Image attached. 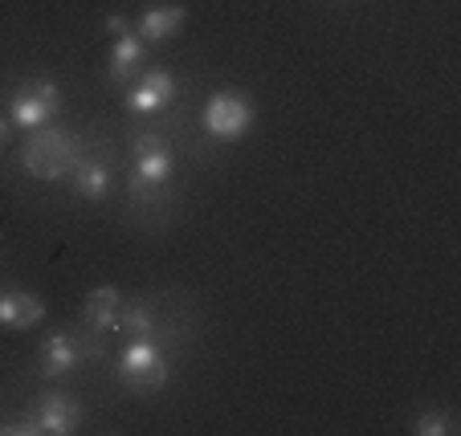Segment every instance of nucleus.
I'll return each mask as SVG.
<instances>
[{
  "label": "nucleus",
  "mask_w": 461,
  "mask_h": 436,
  "mask_svg": "<svg viewBox=\"0 0 461 436\" xmlns=\"http://www.w3.org/2000/svg\"><path fill=\"white\" fill-rule=\"evenodd\" d=\"M78 139L58 127H41V131H29V139L21 143V167L37 180L53 183V180H66L78 164Z\"/></svg>",
  "instance_id": "1"
},
{
  "label": "nucleus",
  "mask_w": 461,
  "mask_h": 436,
  "mask_svg": "<svg viewBox=\"0 0 461 436\" xmlns=\"http://www.w3.org/2000/svg\"><path fill=\"white\" fill-rule=\"evenodd\" d=\"M172 376V367H167L164 351L156 347V339H127L119 355V379L131 387V392H159Z\"/></svg>",
  "instance_id": "2"
},
{
  "label": "nucleus",
  "mask_w": 461,
  "mask_h": 436,
  "mask_svg": "<svg viewBox=\"0 0 461 436\" xmlns=\"http://www.w3.org/2000/svg\"><path fill=\"white\" fill-rule=\"evenodd\" d=\"M201 122H204V131H209L212 139H221V143L245 139V135H249V127H253L249 94H241V90H217V94L204 102Z\"/></svg>",
  "instance_id": "3"
},
{
  "label": "nucleus",
  "mask_w": 461,
  "mask_h": 436,
  "mask_svg": "<svg viewBox=\"0 0 461 436\" xmlns=\"http://www.w3.org/2000/svg\"><path fill=\"white\" fill-rule=\"evenodd\" d=\"M61 111V86L50 78L41 82H25V86L13 90V102H9V114L17 122L21 131H41L58 119Z\"/></svg>",
  "instance_id": "4"
},
{
  "label": "nucleus",
  "mask_w": 461,
  "mask_h": 436,
  "mask_svg": "<svg viewBox=\"0 0 461 436\" xmlns=\"http://www.w3.org/2000/svg\"><path fill=\"white\" fill-rule=\"evenodd\" d=\"M172 175H176L172 147H167L156 131L140 135V139H135V175H131V188L140 196H151L156 188H164Z\"/></svg>",
  "instance_id": "5"
},
{
  "label": "nucleus",
  "mask_w": 461,
  "mask_h": 436,
  "mask_svg": "<svg viewBox=\"0 0 461 436\" xmlns=\"http://www.w3.org/2000/svg\"><path fill=\"white\" fill-rule=\"evenodd\" d=\"M176 102V78L167 70H148L140 78V86L127 90V111L140 114V119H151V114L167 111Z\"/></svg>",
  "instance_id": "6"
},
{
  "label": "nucleus",
  "mask_w": 461,
  "mask_h": 436,
  "mask_svg": "<svg viewBox=\"0 0 461 436\" xmlns=\"http://www.w3.org/2000/svg\"><path fill=\"white\" fill-rule=\"evenodd\" d=\"M33 416H37V424H41V436H70V432H78L82 408H78V400H70V396L50 392L37 400Z\"/></svg>",
  "instance_id": "7"
},
{
  "label": "nucleus",
  "mask_w": 461,
  "mask_h": 436,
  "mask_svg": "<svg viewBox=\"0 0 461 436\" xmlns=\"http://www.w3.org/2000/svg\"><path fill=\"white\" fill-rule=\"evenodd\" d=\"M45 318V302L29 289H0V326H9V331H33L41 326Z\"/></svg>",
  "instance_id": "8"
},
{
  "label": "nucleus",
  "mask_w": 461,
  "mask_h": 436,
  "mask_svg": "<svg viewBox=\"0 0 461 436\" xmlns=\"http://www.w3.org/2000/svg\"><path fill=\"white\" fill-rule=\"evenodd\" d=\"M78 355L82 351L70 334H50V339L41 343V355H37V371H41L45 379H66L74 367L82 363Z\"/></svg>",
  "instance_id": "9"
},
{
  "label": "nucleus",
  "mask_w": 461,
  "mask_h": 436,
  "mask_svg": "<svg viewBox=\"0 0 461 436\" xmlns=\"http://www.w3.org/2000/svg\"><path fill=\"white\" fill-rule=\"evenodd\" d=\"M119 310H122L119 286H95L86 294V306H82V323L95 326V331H119Z\"/></svg>",
  "instance_id": "10"
},
{
  "label": "nucleus",
  "mask_w": 461,
  "mask_h": 436,
  "mask_svg": "<svg viewBox=\"0 0 461 436\" xmlns=\"http://www.w3.org/2000/svg\"><path fill=\"white\" fill-rule=\"evenodd\" d=\"M143 58H148V41H143L135 29H131V33H122V37H114L111 66H106L111 82H131V78H135V70L143 66Z\"/></svg>",
  "instance_id": "11"
},
{
  "label": "nucleus",
  "mask_w": 461,
  "mask_h": 436,
  "mask_svg": "<svg viewBox=\"0 0 461 436\" xmlns=\"http://www.w3.org/2000/svg\"><path fill=\"white\" fill-rule=\"evenodd\" d=\"M184 21H188L184 4H156V9H148L140 17L135 33H140L143 41H172V37L184 29Z\"/></svg>",
  "instance_id": "12"
},
{
  "label": "nucleus",
  "mask_w": 461,
  "mask_h": 436,
  "mask_svg": "<svg viewBox=\"0 0 461 436\" xmlns=\"http://www.w3.org/2000/svg\"><path fill=\"white\" fill-rule=\"evenodd\" d=\"M70 180L82 200H103L106 188H111V172H106V164H98V159H78Z\"/></svg>",
  "instance_id": "13"
},
{
  "label": "nucleus",
  "mask_w": 461,
  "mask_h": 436,
  "mask_svg": "<svg viewBox=\"0 0 461 436\" xmlns=\"http://www.w3.org/2000/svg\"><path fill=\"white\" fill-rule=\"evenodd\" d=\"M119 331L127 334V339H156L159 323H156V315H151V306L127 302V306L119 310Z\"/></svg>",
  "instance_id": "14"
},
{
  "label": "nucleus",
  "mask_w": 461,
  "mask_h": 436,
  "mask_svg": "<svg viewBox=\"0 0 461 436\" xmlns=\"http://www.w3.org/2000/svg\"><path fill=\"white\" fill-rule=\"evenodd\" d=\"M409 432L412 436H453V432H457V424H453V412L429 408V412H420V416H412Z\"/></svg>",
  "instance_id": "15"
},
{
  "label": "nucleus",
  "mask_w": 461,
  "mask_h": 436,
  "mask_svg": "<svg viewBox=\"0 0 461 436\" xmlns=\"http://www.w3.org/2000/svg\"><path fill=\"white\" fill-rule=\"evenodd\" d=\"M41 432V424H37V416L29 412V416H9L0 420V436H37Z\"/></svg>",
  "instance_id": "16"
},
{
  "label": "nucleus",
  "mask_w": 461,
  "mask_h": 436,
  "mask_svg": "<svg viewBox=\"0 0 461 436\" xmlns=\"http://www.w3.org/2000/svg\"><path fill=\"white\" fill-rule=\"evenodd\" d=\"M103 29H106V33H114V37H122V33H131L135 25H131V21L122 17V13H111V17L103 21Z\"/></svg>",
  "instance_id": "17"
},
{
  "label": "nucleus",
  "mask_w": 461,
  "mask_h": 436,
  "mask_svg": "<svg viewBox=\"0 0 461 436\" xmlns=\"http://www.w3.org/2000/svg\"><path fill=\"white\" fill-rule=\"evenodd\" d=\"M5 135H9V122H5V114H0V143H5Z\"/></svg>",
  "instance_id": "18"
}]
</instances>
